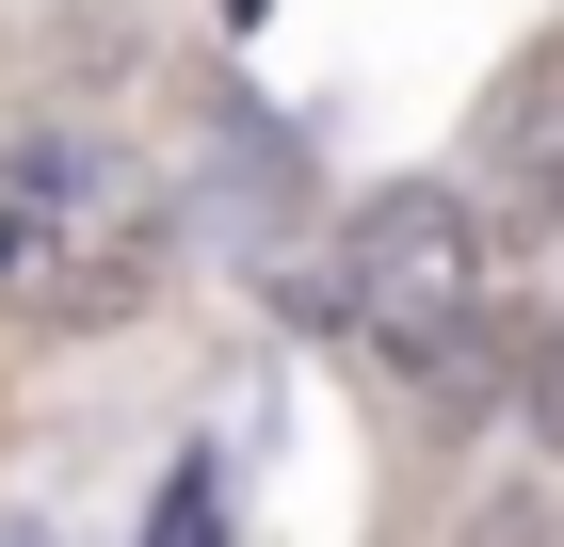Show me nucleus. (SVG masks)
I'll list each match as a JSON object with an SVG mask.
<instances>
[{
    "label": "nucleus",
    "instance_id": "obj_1",
    "mask_svg": "<svg viewBox=\"0 0 564 547\" xmlns=\"http://www.w3.org/2000/svg\"><path fill=\"white\" fill-rule=\"evenodd\" d=\"M177 258L162 177L113 145V129H33L0 162V306L33 322H130Z\"/></svg>",
    "mask_w": 564,
    "mask_h": 547
},
{
    "label": "nucleus",
    "instance_id": "obj_2",
    "mask_svg": "<svg viewBox=\"0 0 564 547\" xmlns=\"http://www.w3.org/2000/svg\"><path fill=\"white\" fill-rule=\"evenodd\" d=\"M484 242L500 226L452 194V177H388L371 210L339 226V274H323V306H339V338L371 354V371L435 386V403H500V354H484Z\"/></svg>",
    "mask_w": 564,
    "mask_h": 547
},
{
    "label": "nucleus",
    "instance_id": "obj_3",
    "mask_svg": "<svg viewBox=\"0 0 564 547\" xmlns=\"http://www.w3.org/2000/svg\"><path fill=\"white\" fill-rule=\"evenodd\" d=\"M468 210L500 226V242H549L564 226V33L484 81V113H468Z\"/></svg>",
    "mask_w": 564,
    "mask_h": 547
},
{
    "label": "nucleus",
    "instance_id": "obj_4",
    "mask_svg": "<svg viewBox=\"0 0 564 547\" xmlns=\"http://www.w3.org/2000/svg\"><path fill=\"white\" fill-rule=\"evenodd\" d=\"M517 419H532V451H564V306L517 338Z\"/></svg>",
    "mask_w": 564,
    "mask_h": 547
},
{
    "label": "nucleus",
    "instance_id": "obj_5",
    "mask_svg": "<svg viewBox=\"0 0 564 547\" xmlns=\"http://www.w3.org/2000/svg\"><path fill=\"white\" fill-rule=\"evenodd\" d=\"M162 547H226V483H210V467L162 483Z\"/></svg>",
    "mask_w": 564,
    "mask_h": 547
},
{
    "label": "nucleus",
    "instance_id": "obj_6",
    "mask_svg": "<svg viewBox=\"0 0 564 547\" xmlns=\"http://www.w3.org/2000/svg\"><path fill=\"white\" fill-rule=\"evenodd\" d=\"M468 515H484L468 547H549V500H532V483H500V500H468Z\"/></svg>",
    "mask_w": 564,
    "mask_h": 547
}]
</instances>
